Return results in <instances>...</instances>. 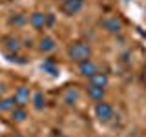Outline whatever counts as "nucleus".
<instances>
[{"label":"nucleus","mask_w":146,"mask_h":137,"mask_svg":"<svg viewBox=\"0 0 146 137\" xmlns=\"http://www.w3.org/2000/svg\"><path fill=\"white\" fill-rule=\"evenodd\" d=\"M15 106H17L15 97H4V99H0V112H11Z\"/></svg>","instance_id":"nucleus-16"},{"label":"nucleus","mask_w":146,"mask_h":137,"mask_svg":"<svg viewBox=\"0 0 146 137\" xmlns=\"http://www.w3.org/2000/svg\"><path fill=\"white\" fill-rule=\"evenodd\" d=\"M29 24L33 29L40 31V29H46V13H40V11H35L33 15L29 17Z\"/></svg>","instance_id":"nucleus-10"},{"label":"nucleus","mask_w":146,"mask_h":137,"mask_svg":"<svg viewBox=\"0 0 146 137\" xmlns=\"http://www.w3.org/2000/svg\"><path fill=\"white\" fill-rule=\"evenodd\" d=\"M42 70L46 71V73H49V75H57V73H58V66H57V64H55V61H53V59H46V61L42 62Z\"/></svg>","instance_id":"nucleus-15"},{"label":"nucleus","mask_w":146,"mask_h":137,"mask_svg":"<svg viewBox=\"0 0 146 137\" xmlns=\"http://www.w3.org/2000/svg\"><path fill=\"white\" fill-rule=\"evenodd\" d=\"M86 91H88V97L93 100H102L104 95H106V88H100V86H95V84H90Z\"/></svg>","instance_id":"nucleus-12"},{"label":"nucleus","mask_w":146,"mask_h":137,"mask_svg":"<svg viewBox=\"0 0 146 137\" xmlns=\"http://www.w3.org/2000/svg\"><path fill=\"white\" fill-rule=\"evenodd\" d=\"M93 112H95V117L99 119L100 122H110L113 119V106L110 102H104V99L102 100H97V104H95V108H93Z\"/></svg>","instance_id":"nucleus-2"},{"label":"nucleus","mask_w":146,"mask_h":137,"mask_svg":"<svg viewBox=\"0 0 146 137\" xmlns=\"http://www.w3.org/2000/svg\"><path fill=\"white\" fill-rule=\"evenodd\" d=\"M100 26H102L104 31H108V33H119V31L122 29V20L119 17H104L102 20H100Z\"/></svg>","instance_id":"nucleus-3"},{"label":"nucleus","mask_w":146,"mask_h":137,"mask_svg":"<svg viewBox=\"0 0 146 137\" xmlns=\"http://www.w3.org/2000/svg\"><path fill=\"white\" fill-rule=\"evenodd\" d=\"M15 100H17V104H20V106H24L26 102H29V97H31V91H29V88L27 86H18V88L15 90Z\"/></svg>","instance_id":"nucleus-9"},{"label":"nucleus","mask_w":146,"mask_h":137,"mask_svg":"<svg viewBox=\"0 0 146 137\" xmlns=\"http://www.w3.org/2000/svg\"><path fill=\"white\" fill-rule=\"evenodd\" d=\"M108 82H110V77H108V73H104V71H95L93 75L90 77V84L100 86V88H106Z\"/></svg>","instance_id":"nucleus-11"},{"label":"nucleus","mask_w":146,"mask_h":137,"mask_svg":"<svg viewBox=\"0 0 146 137\" xmlns=\"http://www.w3.org/2000/svg\"><path fill=\"white\" fill-rule=\"evenodd\" d=\"M6 57H7V61L9 62H17V64H26L27 61L24 57H20L18 53H6Z\"/></svg>","instance_id":"nucleus-18"},{"label":"nucleus","mask_w":146,"mask_h":137,"mask_svg":"<svg viewBox=\"0 0 146 137\" xmlns=\"http://www.w3.org/2000/svg\"><path fill=\"white\" fill-rule=\"evenodd\" d=\"M53 24H55V17L49 15V13H46V27H49V26H53Z\"/></svg>","instance_id":"nucleus-19"},{"label":"nucleus","mask_w":146,"mask_h":137,"mask_svg":"<svg viewBox=\"0 0 146 137\" xmlns=\"http://www.w3.org/2000/svg\"><path fill=\"white\" fill-rule=\"evenodd\" d=\"M68 57L73 62H82L86 59H91V46L86 40H77L71 42V46L68 48Z\"/></svg>","instance_id":"nucleus-1"},{"label":"nucleus","mask_w":146,"mask_h":137,"mask_svg":"<svg viewBox=\"0 0 146 137\" xmlns=\"http://www.w3.org/2000/svg\"><path fill=\"white\" fill-rule=\"evenodd\" d=\"M26 22H27V18L24 17V15H20V13H18V15H13L11 18H9V24H15V26H24L26 24Z\"/></svg>","instance_id":"nucleus-17"},{"label":"nucleus","mask_w":146,"mask_h":137,"mask_svg":"<svg viewBox=\"0 0 146 137\" xmlns=\"http://www.w3.org/2000/svg\"><path fill=\"white\" fill-rule=\"evenodd\" d=\"M9 113H11V121L13 122H24L26 117H27V110L24 106H20V104H17Z\"/></svg>","instance_id":"nucleus-13"},{"label":"nucleus","mask_w":146,"mask_h":137,"mask_svg":"<svg viewBox=\"0 0 146 137\" xmlns=\"http://www.w3.org/2000/svg\"><path fill=\"white\" fill-rule=\"evenodd\" d=\"M55 48H57V42H55L53 37H49V35L40 37V40H38V51L51 53V51H55Z\"/></svg>","instance_id":"nucleus-7"},{"label":"nucleus","mask_w":146,"mask_h":137,"mask_svg":"<svg viewBox=\"0 0 146 137\" xmlns=\"http://www.w3.org/2000/svg\"><path fill=\"white\" fill-rule=\"evenodd\" d=\"M31 102H33V108L36 110V112H42V110L46 108V97L42 91H35L33 97H31Z\"/></svg>","instance_id":"nucleus-14"},{"label":"nucleus","mask_w":146,"mask_h":137,"mask_svg":"<svg viewBox=\"0 0 146 137\" xmlns=\"http://www.w3.org/2000/svg\"><path fill=\"white\" fill-rule=\"evenodd\" d=\"M2 46H4V49H6V53H18V51H20V48H22L20 39L15 37V35L6 37V39L2 40Z\"/></svg>","instance_id":"nucleus-4"},{"label":"nucleus","mask_w":146,"mask_h":137,"mask_svg":"<svg viewBox=\"0 0 146 137\" xmlns=\"http://www.w3.org/2000/svg\"><path fill=\"white\" fill-rule=\"evenodd\" d=\"M82 7H84V0H64V4H62V11L70 17L77 15Z\"/></svg>","instance_id":"nucleus-5"},{"label":"nucleus","mask_w":146,"mask_h":137,"mask_svg":"<svg viewBox=\"0 0 146 137\" xmlns=\"http://www.w3.org/2000/svg\"><path fill=\"white\" fill-rule=\"evenodd\" d=\"M9 137H24V135H22V134H17V132H15V134H11Z\"/></svg>","instance_id":"nucleus-21"},{"label":"nucleus","mask_w":146,"mask_h":137,"mask_svg":"<svg viewBox=\"0 0 146 137\" xmlns=\"http://www.w3.org/2000/svg\"><path fill=\"white\" fill-rule=\"evenodd\" d=\"M79 97H80V93H79V88H77V86H70V88H66V91H64V95H62L64 102H66L68 106L77 104V102H79Z\"/></svg>","instance_id":"nucleus-8"},{"label":"nucleus","mask_w":146,"mask_h":137,"mask_svg":"<svg viewBox=\"0 0 146 137\" xmlns=\"http://www.w3.org/2000/svg\"><path fill=\"white\" fill-rule=\"evenodd\" d=\"M79 71H80V75H82V77L90 79V77L93 75L95 71H99V68H97V64L91 61V59H86V61L79 62Z\"/></svg>","instance_id":"nucleus-6"},{"label":"nucleus","mask_w":146,"mask_h":137,"mask_svg":"<svg viewBox=\"0 0 146 137\" xmlns=\"http://www.w3.org/2000/svg\"><path fill=\"white\" fill-rule=\"evenodd\" d=\"M143 84L146 86V68H144V71H143Z\"/></svg>","instance_id":"nucleus-20"}]
</instances>
